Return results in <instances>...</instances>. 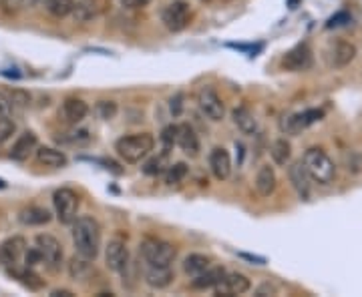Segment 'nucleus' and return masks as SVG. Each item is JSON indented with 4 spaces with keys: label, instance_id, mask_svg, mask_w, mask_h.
<instances>
[{
    "label": "nucleus",
    "instance_id": "4be33fe9",
    "mask_svg": "<svg viewBox=\"0 0 362 297\" xmlns=\"http://www.w3.org/2000/svg\"><path fill=\"white\" fill-rule=\"evenodd\" d=\"M37 159L41 165H47V167H54V169H61L65 167L69 159L63 151L59 149H52V147H37Z\"/></svg>",
    "mask_w": 362,
    "mask_h": 297
},
{
    "label": "nucleus",
    "instance_id": "a211bd4d",
    "mask_svg": "<svg viewBox=\"0 0 362 297\" xmlns=\"http://www.w3.org/2000/svg\"><path fill=\"white\" fill-rule=\"evenodd\" d=\"M173 281V274L169 267H155V265H149L147 272H145V283L153 289H165L171 285Z\"/></svg>",
    "mask_w": 362,
    "mask_h": 297
},
{
    "label": "nucleus",
    "instance_id": "dca6fc26",
    "mask_svg": "<svg viewBox=\"0 0 362 297\" xmlns=\"http://www.w3.org/2000/svg\"><path fill=\"white\" fill-rule=\"evenodd\" d=\"M37 147H39V141H37V135L34 133H30V131H26L23 133L21 137L14 141V145H12V149H10V159L14 161H26L34 151H37Z\"/></svg>",
    "mask_w": 362,
    "mask_h": 297
},
{
    "label": "nucleus",
    "instance_id": "72a5a7b5",
    "mask_svg": "<svg viewBox=\"0 0 362 297\" xmlns=\"http://www.w3.org/2000/svg\"><path fill=\"white\" fill-rule=\"evenodd\" d=\"M87 267H89V263H87V259H85V257H79V259H77V257H72L69 272H71L72 277H79V275L83 274Z\"/></svg>",
    "mask_w": 362,
    "mask_h": 297
},
{
    "label": "nucleus",
    "instance_id": "58836bf2",
    "mask_svg": "<svg viewBox=\"0 0 362 297\" xmlns=\"http://www.w3.org/2000/svg\"><path fill=\"white\" fill-rule=\"evenodd\" d=\"M264 294H272V296H276V287H272V285H264V287H260L258 289V297H264Z\"/></svg>",
    "mask_w": 362,
    "mask_h": 297
},
{
    "label": "nucleus",
    "instance_id": "bb28decb",
    "mask_svg": "<svg viewBox=\"0 0 362 297\" xmlns=\"http://www.w3.org/2000/svg\"><path fill=\"white\" fill-rule=\"evenodd\" d=\"M45 8L52 17H67L74 10V0H45Z\"/></svg>",
    "mask_w": 362,
    "mask_h": 297
},
{
    "label": "nucleus",
    "instance_id": "2f4dec72",
    "mask_svg": "<svg viewBox=\"0 0 362 297\" xmlns=\"http://www.w3.org/2000/svg\"><path fill=\"white\" fill-rule=\"evenodd\" d=\"M17 133V125L12 119L8 116H0V145H4L8 139H12V135Z\"/></svg>",
    "mask_w": 362,
    "mask_h": 297
},
{
    "label": "nucleus",
    "instance_id": "aec40b11",
    "mask_svg": "<svg viewBox=\"0 0 362 297\" xmlns=\"http://www.w3.org/2000/svg\"><path fill=\"white\" fill-rule=\"evenodd\" d=\"M223 275H225V269H223V267H212V265H210L203 274L193 277L192 287L193 289H212V287H216L217 283L223 279Z\"/></svg>",
    "mask_w": 362,
    "mask_h": 297
},
{
    "label": "nucleus",
    "instance_id": "cd10ccee",
    "mask_svg": "<svg viewBox=\"0 0 362 297\" xmlns=\"http://www.w3.org/2000/svg\"><path fill=\"white\" fill-rule=\"evenodd\" d=\"M185 177H188V165L185 163H175V165H169L168 173H165V183L177 185L181 183Z\"/></svg>",
    "mask_w": 362,
    "mask_h": 297
},
{
    "label": "nucleus",
    "instance_id": "a19ab883",
    "mask_svg": "<svg viewBox=\"0 0 362 297\" xmlns=\"http://www.w3.org/2000/svg\"><path fill=\"white\" fill-rule=\"evenodd\" d=\"M85 2H95V0H85Z\"/></svg>",
    "mask_w": 362,
    "mask_h": 297
},
{
    "label": "nucleus",
    "instance_id": "4468645a",
    "mask_svg": "<svg viewBox=\"0 0 362 297\" xmlns=\"http://www.w3.org/2000/svg\"><path fill=\"white\" fill-rule=\"evenodd\" d=\"M210 169L217 181H225L232 173V159L223 147H217L210 153Z\"/></svg>",
    "mask_w": 362,
    "mask_h": 297
},
{
    "label": "nucleus",
    "instance_id": "7c9ffc66",
    "mask_svg": "<svg viewBox=\"0 0 362 297\" xmlns=\"http://www.w3.org/2000/svg\"><path fill=\"white\" fill-rule=\"evenodd\" d=\"M117 105L113 103V101H99L97 103V114L103 119V121H111V119H115V114H117Z\"/></svg>",
    "mask_w": 362,
    "mask_h": 297
},
{
    "label": "nucleus",
    "instance_id": "ea45409f",
    "mask_svg": "<svg viewBox=\"0 0 362 297\" xmlns=\"http://www.w3.org/2000/svg\"><path fill=\"white\" fill-rule=\"evenodd\" d=\"M50 296L52 297H71L72 294L71 291H67V289H61V291H52Z\"/></svg>",
    "mask_w": 362,
    "mask_h": 297
},
{
    "label": "nucleus",
    "instance_id": "c85d7f7f",
    "mask_svg": "<svg viewBox=\"0 0 362 297\" xmlns=\"http://www.w3.org/2000/svg\"><path fill=\"white\" fill-rule=\"evenodd\" d=\"M302 129H304V125H302V116H300V113L284 116V121H282V131H284V133L296 135V133H300Z\"/></svg>",
    "mask_w": 362,
    "mask_h": 297
},
{
    "label": "nucleus",
    "instance_id": "b1692460",
    "mask_svg": "<svg viewBox=\"0 0 362 297\" xmlns=\"http://www.w3.org/2000/svg\"><path fill=\"white\" fill-rule=\"evenodd\" d=\"M232 116H234V123L238 125V129H240L241 133L254 135V133L258 131V121H256V116H254V113H252L250 109L238 107V109H234Z\"/></svg>",
    "mask_w": 362,
    "mask_h": 297
},
{
    "label": "nucleus",
    "instance_id": "f8f14e48",
    "mask_svg": "<svg viewBox=\"0 0 362 297\" xmlns=\"http://www.w3.org/2000/svg\"><path fill=\"white\" fill-rule=\"evenodd\" d=\"M26 253V239L24 237H10L4 243H0V263L6 267H17L19 261L24 259Z\"/></svg>",
    "mask_w": 362,
    "mask_h": 297
},
{
    "label": "nucleus",
    "instance_id": "9d476101",
    "mask_svg": "<svg viewBox=\"0 0 362 297\" xmlns=\"http://www.w3.org/2000/svg\"><path fill=\"white\" fill-rule=\"evenodd\" d=\"M282 67L292 72H298V70H306L312 67V50L306 43L294 46L292 50H288L282 59Z\"/></svg>",
    "mask_w": 362,
    "mask_h": 297
},
{
    "label": "nucleus",
    "instance_id": "f3484780",
    "mask_svg": "<svg viewBox=\"0 0 362 297\" xmlns=\"http://www.w3.org/2000/svg\"><path fill=\"white\" fill-rule=\"evenodd\" d=\"M175 145L181 147V151L190 157H197L199 155V139L195 135L190 125H179L177 127V141Z\"/></svg>",
    "mask_w": 362,
    "mask_h": 297
},
{
    "label": "nucleus",
    "instance_id": "6ab92c4d",
    "mask_svg": "<svg viewBox=\"0 0 362 297\" xmlns=\"http://www.w3.org/2000/svg\"><path fill=\"white\" fill-rule=\"evenodd\" d=\"M63 113L67 116V121L69 123H81L87 114H89V105L85 103V101H81V99H77V96H69V99H65V103H63Z\"/></svg>",
    "mask_w": 362,
    "mask_h": 297
},
{
    "label": "nucleus",
    "instance_id": "0eeeda50",
    "mask_svg": "<svg viewBox=\"0 0 362 297\" xmlns=\"http://www.w3.org/2000/svg\"><path fill=\"white\" fill-rule=\"evenodd\" d=\"M34 247L39 249L43 263L47 265L50 272H59L61 269V263H63V245L52 235H39Z\"/></svg>",
    "mask_w": 362,
    "mask_h": 297
},
{
    "label": "nucleus",
    "instance_id": "39448f33",
    "mask_svg": "<svg viewBox=\"0 0 362 297\" xmlns=\"http://www.w3.org/2000/svg\"><path fill=\"white\" fill-rule=\"evenodd\" d=\"M52 205H54V215L57 219L63 223V225H72V221L77 219L79 215V205H81V199L79 195L72 191V189H59L54 191L52 195Z\"/></svg>",
    "mask_w": 362,
    "mask_h": 297
},
{
    "label": "nucleus",
    "instance_id": "c9c22d12",
    "mask_svg": "<svg viewBox=\"0 0 362 297\" xmlns=\"http://www.w3.org/2000/svg\"><path fill=\"white\" fill-rule=\"evenodd\" d=\"M10 109H12V105H10V101L0 92V116H8L10 113Z\"/></svg>",
    "mask_w": 362,
    "mask_h": 297
},
{
    "label": "nucleus",
    "instance_id": "423d86ee",
    "mask_svg": "<svg viewBox=\"0 0 362 297\" xmlns=\"http://www.w3.org/2000/svg\"><path fill=\"white\" fill-rule=\"evenodd\" d=\"M161 21L171 32H181L188 28V24L192 21V8L185 0H173L165 6Z\"/></svg>",
    "mask_w": 362,
    "mask_h": 297
},
{
    "label": "nucleus",
    "instance_id": "9b49d317",
    "mask_svg": "<svg viewBox=\"0 0 362 297\" xmlns=\"http://www.w3.org/2000/svg\"><path fill=\"white\" fill-rule=\"evenodd\" d=\"M105 261H107V267L115 274H125L127 267H129V249L127 245L119 241V239H113L107 249H105Z\"/></svg>",
    "mask_w": 362,
    "mask_h": 297
},
{
    "label": "nucleus",
    "instance_id": "393cba45",
    "mask_svg": "<svg viewBox=\"0 0 362 297\" xmlns=\"http://www.w3.org/2000/svg\"><path fill=\"white\" fill-rule=\"evenodd\" d=\"M208 267H210V257H205L201 253H192L183 261V272L190 277H197L199 274H203Z\"/></svg>",
    "mask_w": 362,
    "mask_h": 297
},
{
    "label": "nucleus",
    "instance_id": "412c9836",
    "mask_svg": "<svg viewBox=\"0 0 362 297\" xmlns=\"http://www.w3.org/2000/svg\"><path fill=\"white\" fill-rule=\"evenodd\" d=\"M256 191L260 197H270L276 191V173L270 165L260 167V171L256 175Z\"/></svg>",
    "mask_w": 362,
    "mask_h": 297
},
{
    "label": "nucleus",
    "instance_id": "c756f323",
    "mask_svg": "<svg viewBox=\"0 0 362 297\" xmlns=\"http://www.w3.org/2000/svg\"><path fill=\"white\" fill-rule=\"evenodd\" d=\"M165 171V157H153L143 165L145 175H151V177H157Z\"/></svg>",
    "mask_w": 362,
    "mask_h": 297
},
{
    "label": "nucleus",
    "instance_id": "1a4fd4ad",
    "mask_svg": "<svg viewBox=\"0 0 362 297\" xmlns=\"http://www.w3.org/2000/svg\"><path fill=\"white\" fill-rule=\"evenodd\" d=\"M250 287H252V283H250V279H248L245 275L225 274L223 275V279L217 283L214 289H216V296L232 297V296H243V294H248Z\"/></svg>",
    "mask_w": 362,
    "mask_h": 297
},
{
    "label": "nucleus",
    "instance_id": "ddd939ff",
    "mask_svg": "<svg viewBox=\"0 0 362 297\" xmlns=\"http://www.w3.org/2000/svg\"><path fill=\"white\" fill-rule=\"evenodd\" d=\"M354 57H356V46L340 41L328 50V65L332 69H344L346 65L354 61Z\"/></svg>",
    "mask_w": 362,
    "mask_h": 297
},
{
    "label": "nucleus",
    "instance_id": "e433bc0d",
    "mask_svg": "<svg viewBox=\"0 0 362 297\" xmlns=\"http://www.w3.org/2000/svg\"><path fill=\"white\" fill-rule=\"evenodd\" d=\"M340 21H350V17L346 14V12H340V14H336V17H332L330 19V23H328V28H332V26H340Z\"/></svg>",
    "mask_w": 362,
    "mask_h": 297
},
{
    "label": "nucleus",
    "instance_id": "2eb2a0df",
    "mask_svg": "<svg viewBox=\"0 0 362 297\" xmlns=\"http://www.w3.org/2000/svg\"><path fill=\"white\" fill-rule=\"evenodd\" d=\"M288 175L290 181L294 185V189H296V193H298L302 199H308V197H310V181H312V179H310V175H308L304 163H302V161H296V163L290 167Z\"/></svg>",
    "mask_w": 362,
    "mask_h": 297
},
{
    "label": "nucleus",
    "instance_id": "20e7f679",
    "mask_svg": "<svg viewBox=\"0 0 362 297\" xmlns=\"http://www.w3.org/2000/svg\"><path fill=\"white\" fill-rule=\"evenodd\" d=\"M141 257L145 259L147 265H155V267H169L175 259V247L168 243V241H161V239H155V237H147L141 247Z\"/></svg>",
    "mask_w": 362,
    "mask_h": 297
},
{
    "label": "nucleus",
    "instance_id": "6e6552de",
    "mask_svg": "<svg viewBox=\"0 0 362 297\" xmlns=\"http://www.w3.org/2000/svg\"><path fill=\"white\" fill-rule=\"evenodd\" d=\"M197 105L201 109V113L205 114L210 121H221L223 114H225V107L221 103V99L217 96V92L212 89V87H203L197 92Z\"/></svg>",
    "mask_w": 362,
    "mask_h": 297
},
{
    "label": "nucleus",
    "instance_id": "4c0bfd02",
    "mask_svg": "<svg viewBox=\"0 0 362 297\" xmlns=\"http://www.w3.org/2000/svg\"><path fill=\"white\" fill-rule=\"evenodd\" d=\"M171 113L175 114V116L181 113V94H177L175 99H171Z\"/></svg>",
    "mask_w": 362,
    "mask_h": 297
},
{
    "label": "nucleus",
    "instance_id": "a878e982",
    "mask_svg": "<svg viewBox=\"0 0 362 297\" xmlns=\"http://www.w3.org/2000/svg\"><path fill=\"white\" fill-rule=\"evenodd\" d=\"M270 155H272V159L276 165H286L292 157V147H290V143L286 139H278V141H274V145H272V149H270Z\"/></svg>",
    "mask_w": 362,
    "mask_h": 297
},
{
    "label": "nucleus",
    "instance_id": "7ed1b4c3",
    "mask_svg": "<svg viewBox=\"0 0 362 297\" xmlns=\"http://www.w3.org/2000/svg\"><path fill=\"white\" fill-rule=\"evenodd\" d=\"M153 147H155V139L149 133L127 135L115 143V151L125 163H139L153 151Z\"/></svg>",
    "mask_w": 362,
    "mask_h": 297
},
{
    "label": "nucleus",
    "instance_id": "5701e85b",
    "mask_svg": "<svg viewBox=\"0 0 362 297\" xmlns=\"http://www.w3.org/2000/svg\"><path fill=\"white\" fill-rule=\"evenodd\" d=\"M21 221L28 227H41V225H47L50 221V213L45 207H26L21 211Z\"/></svg>",
    "mask_w": 362,
    "mask_h": 297
},
{
    "label": "nucleus",
    "instance_id": "f257e3e1",
    "mask_svg": "<svg viewBox=\"0 0 362 297\" xmlns=\"http://www.w3.org/2000/svg\"><path fill=\"white\" fill-rule=\"evenodd\" d=\"M74 249L87 261H93L101 252V227L93 217H77L72 221Z\"/></svg>",
    "mask_w": 362,
    "mask_h": 297
},
{
    "label": "nucleus",
    "instance_id": "473e14b6",
    "mask_svg": "<svg viewBox=\"0 0 362 297\" xmlns=\"http://www.w3.org/2000/svg\"><path fill=\"white\" fill-rule=\"evenodd\" d=\"M161 141H163V145L165 147H173L175 145V141H177V125H169L163 129V133H161Z\"/></svg>",
    "mask_w": 362,
    "mask_h": 297
},
{
    "label": "nucleus",
    "instance_id": "f03ea898",
    "mask_svg": "<svg viewBox=\"0 0 362 297\" xmlns=\"http://www.w3.org/2000/svg\"><path fill=\"white\" fill-rule=\"evenodd\" d=\"M302 163H304V167H306L310 179L316 181L318 185L332 183L334 177H336V167H334L332 159H330L322 149H318V147L308 149V151L304 153Z\"/></svg>",
    "mask_w": 362,
    "mask_h": 297
},
{
    "label": "nucleus",
    "instance_id": "f704fd0d",
    "mask_svg": "<svg viewBox=\"0 0 362 297\" xmlns=\"http://www.w3.org/2000/svg\"><path fill=\"white\" fill-rule=\"evenodd\" d=\"M121 6H125V8H131V10H135V8H145L151 0H119Z\"/></svg>",
    "mask_w": 362,
    "mask_h": 297
}]
</instances>
